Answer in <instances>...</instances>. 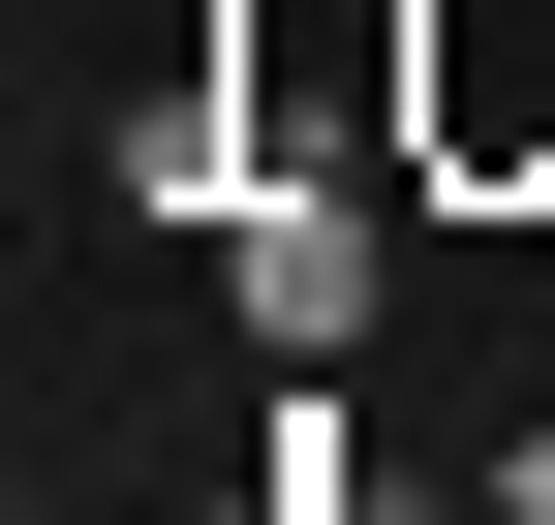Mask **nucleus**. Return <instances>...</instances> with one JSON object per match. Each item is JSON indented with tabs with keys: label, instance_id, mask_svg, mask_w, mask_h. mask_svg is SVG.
<instances>
[{
	"label": "nucleus",
	"instance_id": "1",
	"mask_svg": "<svg viewBox=\"0 0 555 525\" xmlns=\"http://www.w3.org/2000/svg\"><path fill=\"white\" fill-rule=\"evenodd\" d=\"M371 279H401V155H278L247 217H217V309H247L278 371H339V341H371Z\"/></svg>",
	"mask_w": 555,
	"mask_h": 525
},
{
	"label": "nucleus",
	"instance_id": "2",
	"mask_svg": "<svg viewBox=\"0 0 555 525\" xmlns=\"http://www.w3.org/2000/svg\"><path fill=\"white\" fill-rule=\"evenodd\" d=\"M401 185H555V0H401Z\"/></svg>",
	"mask_w": 555,
	"mask_h": 525
},
{
	"label": "nucleus",
	"instance_id": "3",
	"mask_svg": "<svg viewBox=\"0 0 555 525\" xmlns=\"http://www.w3.org/2000/svg\"><path fill=\"white\" fill-rule=\"evenodd\" d=\"M494 525H555V433H525V495H494Z\"/></svg>",
	"mask_w": 555,
	"mask_h": 525
}]
</instances>
